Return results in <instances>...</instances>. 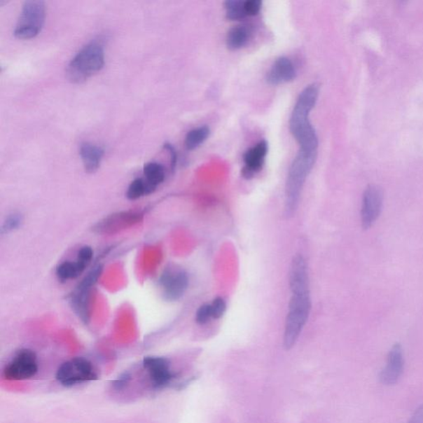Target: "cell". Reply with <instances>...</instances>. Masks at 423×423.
I'll use <instances>...</instances> for the list:
<instances>
[{"mask_svg": "<svg viewBox=\"0 0 423 423\" xmlns=\"http://www.w3.org/2000/svg\"><path fill=\"white\" fill-rule=\"evenodd\" d=\"M164 147L165 150H167L169 151V155H171L172 167L174 169V167H176L177 162V155L176 151H174V147L171 144H165Z\"/></svg>", "mask_w": 423, "mask_h": 423, "instance_id": "32", "label": "cell"}, {"mask_svg": "<svg viewBox=\"0 0 423 423\" xmlns=\"http://www.w3.org/2000/svg\"><path fill=\"white\" fill-rule=\"evenodd\" d=\"M310 311V291L292 293L284 335V347L286 350H291L296 345L309 319Z\"/></svg>", "mask_w": 423, "mask_h": 423, "instance_id": "4", "label": "cell"}, {"mask_svg": "<svg viewBox=\"0 0 423 423\" xmlns=\"http://www.w3.org/2000/svg\"><path fill=\"white\" fill-rule=\"evenodd\" d=\"M144 179L148 185L156 190L165 178V168L158 162H149L144 165Z\"/></svg>", "mask_w": 423, "mask_h": 423, "instance_id": "20", "label": "cell"}, {"mask_svg": "<svg viewBox=\"0 0 423 423\" xmlns=\"http://www.w3.org/2000/svg\"><path fill=\"white\" fill-rule=\"evenodd\" d=\"M296 69L287 57H279L275 61L268 74V83L271 85L284 84L296 79Z\"/></svg>", "mask_w": 423, "mask_h": 423, "instance_id": "15", "label": "cell"}, {"mask_svg": "<svg viewBox=\"0 0 423 423\" xmlns=\"http://www.w3.org/2000/svg\"><path fill=\"white\" fill-rule=\"evenodd\" d=\"M383 206V193L379 187H368L363 195L361 223L363 228H369L378 219Z\"/></svg>", "mask_w": 423, "mask_h": 423, "instance_id": "9", "label": "cell"}, {"mask_svg": "<svg viewBox=\"0 0 423 423\" xmlns=\"http://www.w3.org/2000/svg\"><path fill=\"white\" fill-rule=\"evenodd\" d=\"M21 222L22 219L20 215H12L4 223V229L7 232L12 231V230L20 227Z\"/></svg>", "mask_w": 423, "mask_h": 423, "instance_id": "29", "label": "cell"}, {"mask_svg": "<svg viewBox=\"0 0 423 423\" xmlns=\"http://www.w3.org/2000/svg\"><path fill=\"white\" fill-rule=\"evenodd\" d=\"M94 251L90 247H82L78 253V259L81 263L88 266L92 259H93Z\"/></svg>", "mask_w": 423, "mask_h": 423, "instance_id": "28", "label": "cell"}, {"mask_svg": "<svg viewBox=\"0 0 423 423\" xmlns=\"http://www.w3.org/2000/svg\"><path fill=\"white\" fill-rule=\"evenodd\" d=\"M80 155L85 171L89 173H94L100 167L101 160H102L104 155V150L102 147L90 144V142H84L81 145Z\"/></svg>", "mask_w": 423, "mask_h": 423, "instance_id": "16", "label": "cell"}, {"mask_svg": "<svg viewBox=\"0 0 423 423\" xmlns=\"http://www.w3.org/2000/svg\"><path fill=\"white\" fill-rule=\"evenodd\" d=\"M404 366L403 350L398 344L395 345L389 353L387 363L380 374V380L384 384L398 382L402 375Z\"/></svg>", "mask_w": 423, "mask_h": 423, "instance_id": "12", "label": "cell"}, {"mask_svg": "<svg viewBox=\"0 0 423 423\" xmlns=\"http://www.w3.org/2000/svg\"><path fill=\"white\" fill-rule=\"evenodd\" d=\"M408 423H423V405L417 409Z\"/></svg>", "mask_w": 423, "mask_h": 423, "instance_id": "31", "label": "cell"}, {"mask_svg": "<svg viewBox=\"0 0 423 423\" xmlns=\"http://www.w3.org/2000/svg\"><path fill=\"white\" fill-rule=\"evenodd\" d=\"M71 305L74 311L84 323L90 320V289L77 287L73 294Z\"/></svg>", "mask_w": 423, "mask_h": 423, "instance_id": "17", "label": "cell"}, {"mask_svg": "<svg viewBox=\"0 0 423 423\" xmlns=\"http://www.w3.org/2000/svg\"><path fill=\"white\" fill-rule=\"evenodd\" d=\"M38 371L36 354L29 349H22L4 367L3 375L8 380H24L33 378Z\"/></svg>", "mask_w": 423, "mask_h": 423, "instance_id": "7", "label": "cell"}, {"mask_svg": "<svg viewBox=\"0 0 423 423\" xmlns=\"http://www.w3.org/2000/svg\"><path fill=\"white\" fill-rule=\"evenodd\" d=\"M268 153V144L265 141L258 142L256 146L247 150L243 160L245 167L242 169V174L247 179H250L261 171L263 167L266 155Z\"/></svg>", "mask_w": 423, "mask_h": 423, "instance_id": "13", "label": "cell"}, {"mask_svg": "<svg viewBox=\"0 0 423 423\" xmlns=\"http://www.w3.org/2000/svg\"><path fill=\"white\" fill-rule=\"evenodd\" d=\"M227 17L231 20H241L247 18L244 1L242 0H229L225 3Z\"/></svg>", "mask_w": 423, "mask_h": 423, "instance_id": "23", "label": "cell"}, {"mask_svg": "<svg viewBox=\"0 0 423 423\" xmlns=\"http://www.w3.org/2000/svg\"><path fill=\"white\" fill-rule=\"evenodd\" d=\"M251 36L250 27L245 25H239L233 27L228 32L227 36V45L229 49H241L247 44Z\"/></svg>", "mask_w": 423, "mask_h": 423, "instance_id": "18", "label": "cell"}, {"mask_svg": "<svg viewBox=\"0 0 423 423\" xmlns=\"http://www.w3.org/2000/svg\"><path fill=\"white\" fill-rule=\"evenodd\" d=\"M317 154L298 151L289 167L285 187L284 214L291 217L298 208V201L306 179L314 168Z\"/></svg>", "mask_w": 423, "mask_h": 423, "instance_id": "2", "label": "cell"}, {"mask_svg": "<svg viewBox=\"0 0 423 423\" xmlns=\"http://www.w3.org/2000/svg\"><path fill=\"white\" fill-rule=\"evenodd\" d=\"M319 87L307 86L296 101L289 121V128L300 146V151L317 153L319 140L314 127L310 122V114L319 98Z\"/></svg>", "mask_w": 423, "mask_h": 423, "instance_id": "1", "label": "cell"}, {"mask_svg": "<svg viewBox=\"0 0 423 423\" xmlns=\"http://www.w3.org/2000/svg\"><path fill=\"white\" fill-rule=\"evenodd\" d=\"M210 305L212 316H213L215 319H219L220 317H222L227 310L226 303H225L223 298L220 297L216 298Z\"/></svg>", "mask_w": 423, "mask_h": 423, "instance_id": "25", "label": "cell"}, {"mask_svg": "<svg viewBox=\"0 0 423 423\" xmlns=\"http://www.w3.org/2000/svg\"><path fill=\"white\" fill-rule=\"evenodd\" d=\"M209 134V128L205 126L197 127L188 132L185 141L187 150L193 151L197 148L208 139Z\"/></svg>", "mask_w": 423, "mask_h": 423, "instance_id": "21", "label": "cell"}, {"mask_svg": "<svg viewBox=\"0 0 423 423\" xmlns=\"http://www.w3.org/2000/svg\"><path fill=\"white\" fill-rule=\"evenodd\" d=\"M46 18V6L41 0H30L22 6L15 29L16 38L31 39L39 35Z\"/></svg>", "mask_w": 423, "mask_h": 423, "instance_id": "5", "label": "cell"}, {"mask_svg": "<svg viewBox=\"0 0 423 423\" xmlns=\"http://www.w3.org/2000/svg\"><path fill=\"white\" fill-rule=\"evenodd\" d=\"M131 380V375L128 373H123L117 380L113 382V387L115 389L121 390L125 388V386L130 383Z\"/></svg>", "mask_w": 423, "mask_h": 423, "instance_id": "30", "label": "cell"}, {"mask_svg": "<svg viewBox=\"0 0 423 423\" xmlns=\"http://www.w3.org/2000/svg\"><path fill=\"white\" fill-rule=\"evenodd\" d=\"M165 298L169 301L179 300L187 291L188 279L185 271L169 268L164 271L160 279Z\"/></svg>", "mask_w": 423, "mask_h": 423, "instance_id": "8", "label": "cell"}, {"mask_svg": "<svg viewBox=\"0 0 423 423\" xmlns=\"http://www.w3.org/2000/svg\"><path fill=\"white\" fill-rule=\"evenodd\" d=\"M142 218L139 212H120L100 221L95 229L99 233L112 234L140 223Z\"/></svg>", "mask_w": 423, "mask_h": 423, "instance_id": "11", "label": "cell"}, {"mask_svg": "<svg viewBox=\"0 0 423 423\" xmlns=\"http://www.w3.org/2000/svg\"><path fill=\"white\" fill-rule=\"evenodd\" d=\"M212 316V310L210 305H204L201 306L196 312V321L197 324L203 325L210 320Z\"/></svg>", "mask_w": 423, "mask_h": 423, "instance_id": "26", "label": "cell"}, {"mask_svg": "<svg viewBox=\"0 0 423 423\" xmlns=\"http://www.w3.org/2000/svg\"><path fill=\"white\" fill-rule=\"evenodd\" d=\"M144 368L149 374L155 389H162L172 382L174 374L171 371L167 359L159 356H146L144 359Z\"/></svg>", "mask_w": 423, "mask_h": 423, "instance_id": "10", "label": "cell"}, {"mask_svg": "<svg viewBox=\"0 0 423 423\" xmlns=\"http://www.w3.org/2000/svg\"><path fill=\"white\" fill-rule=\"evenodd\" d=\"M154 191V188H151L144 179L139 178L130 183L127 188V197L128 200H136L142 196L153 194Z\"/></svg>", "mask_w": 423, "mask_h": 423, "instance_id": "22", "label": "cell"}, {"mask_svg": "<svg viewBox=\"0 0 423 423\" xmlns=\"http://www.w3.org/2000/svg\"><path fill=\"white\" fill-rule=\"evenodd\" d=\"M56 379L65 387H72L96 380L98 379V375L90 361L85 358L76 357L64 362L58 368Z\"/></svg>", "mask_w": 423, "mask_h": 423, "instance_id": "6", "label": "cell"}, {"mask_svg": "<svg viewBox=\"0 0 423 423\" xmlns=\"http://www.w3.org/2000/svg\"><path fill=\"white\" fill-rule=\"evenodd\" d=\"M262 3L260 0H247V1H244L247 16L251 17L258 15Z\"/></svg>", "mask_w": 423, "mask_h": 423, "instance_id": "27", "label": "cell"}, {"mask_svg": "<svg viewBox=\"0 0 423 423\" xmlns=\"http://www.w3.org/2000/svg\"><path fill=\"white\" fill-rule=\"evenodd\" d=\"M105 55L103 45L91 41L83 47L67 68L69 80L76 84L85 82L104 66Z\"/></svg>", "mask_w": 423, "mask_h": 423, "instance_id": "3", "label": "cell"}, {"mask_svg": "<svg viewBox=\"0 0 423 423\" xmlns=\"http://www.w3.org/2000/svg\"><path fill=\"white\" fill-rule=\"evenodd\" d=\"M289 287L291 292L310 291L309 271L306 261L301 255L293 257L289 270Z\"/></svg>", "mask_w": 423, "mask_h": 423, "instance_id": "14", "label": "cell"}, {"mask_svg": "<svg viewBox=\"0 0 423 423\" xmlns=\"http://www.w3.org/2000/svg\"><path fill=\"white\" fill-rule=\"evenodd\" d=\"M101 272H102V266L100 265H96L95 268L90 271V272L86 275L84 279L82 280L79 284L80 288L90 289L92 286H94L95 284L97 282L98 279L100 277Z\"/></svg>", "mask_w": 423, "mask_h": 423, "instance_id": "24", "label": "cell"}, {"mask_svg": "<svg viewBox=\"0 0 423 423\" xmlns=\"http://www.w3.org/2000/svg\"><path fill=\"white\" fill-rule=\"evenodd\" d=\"M87 266L79 261L76 262L65 261L60 265L57 269V275L62 282L76 279L84 272Z\"/></svg>", "mask_w": 423, "mask_h": 423, "instance_id": "19", "label": "cell"}]
</instances>
